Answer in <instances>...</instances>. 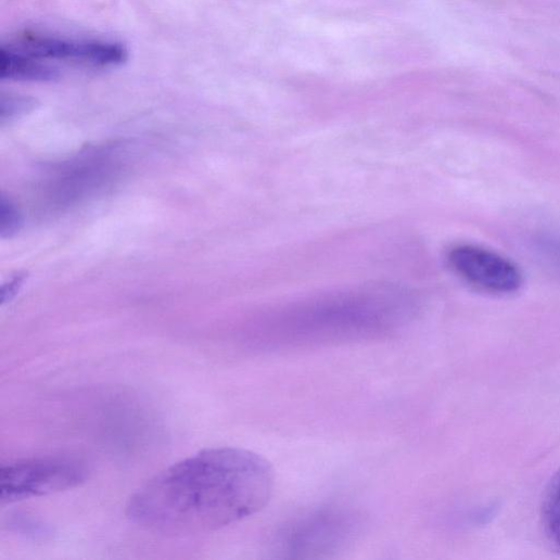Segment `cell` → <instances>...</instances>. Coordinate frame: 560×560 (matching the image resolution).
<instances>
[{
	"instance_id": "cell-1",
	"label": "cell",
	"mask_w": 560,
	"mask_h": 560,
	"mask_svg": "<svg viewBox=\"0 0 560 560\" xmlns=\"http://www.w3.org/2000/svg\"><path fill=\"white\" fill-rule=\"evenodd\" d=\"M275 485L270 464L252 451L212 448L166 469L129 499L127 517L173 536L215 532L264 509Z\"/></svg>"
},
{
	"instance_id": "cell-2",
	"label": "cell",
	"mask_w": 560,
	"mask_h": 560,
	"mask_svg": "<svg viewBox=\"0 0 560 560\" xmlns=\"http://www.w3.org/2000/svg\"><path fill=\"white\" fill-rule=\"evenodd\" d=\"M408 298L392 288H364L326 294L271 316L276 331L290 334H342L374 331L405 313Z\"/></svg>"
},
{
	"instance_id": "cell-3",
	"label": "cell",
	"mask_w": 560,
	"mask_h": 560,
	"mask_svg": "<svg viewBox=\"0 0 560 560\" xmlns=\"http://www.w3.org/2000/svg\"><path fill=\"white\" fill-rule=\"evenodd\" d=\"M89 476L82 460L68 456H46L4 466L0 471V500L13 504L78 487Z\"/></svg>"
},
{
	"instance_id": "cell-4",
	"label": "cell",
	"mask_w": 560,
	"mask_h": 560,
	"mask_svg": "<svg viewBox=\"0 0 560 560\" xmlns=\"http://www.w3.org/2000/svg\"><path fill=\"white\" fill-rule=\"evenodd\" d=\"M448 263L463 282L488 294H513L523 284L522 273L516 264L478 245L453 247L448 253Z\"/></svg>"
},
{
	"instance_id": "cell-5",
	"label": "cell",
	"mask_w": 560,
	"mask_h": 560,
	"mask_svg": "<svg viewBox=\"0 0 560 560\" xmlns=\"http://www.w3.org/2000/svg\"><path fill=\"white\" fill-rule=\"evenodd\" d=\"M7 47L41 61H63L94 67L119 66L128 59V51L123 44L99 40H68L28 34Z\"/></svg>"
},
{
	"instance_id": "cell-6",
	"label": "cell",
	"mask_w": 560,
	"mask_h": 560,
	"mask_svg": "<svg viewBox=\"0 0 560 560\" xmlns=\"http://www.w3.org/2000/svg\"><path fill=\"white\" fill-rule=\"evenodd\" d=\"M0 78L14 81L49 82L60 78V72L44 61L3 44L0 48Z\"/></svg>"
},
{
	"instance_id": "cell-7",
	"label": "cell",
	"mask_w": 560,
	"mask_h": 560,
	"mask_svg": "<svg viewBox=\"0 0 560 560\" xmlns=\"http://www.w3.org/2000/svg\"><path fill=\"white\" fill-rule=\"evenodd\" d=\"M542 517L548 539L560 550V469L545 493Z\"/></svg>"
},
{
	"instance_id": "cell-8",
	"label": "cell",
	"mask_w": 560,
	"mask_h": 560,
	"mask_svg": "<svg viewBox=\"0 0 560 560\" xmlns=\"http://www.w3.org/2000/svg\"><path fill=\"white\" fill-rule=\"evenodd\" d=\"M36 101L18 94H2L0 98V118L4 122L33 110Z\"/></svg>"
},
{
	"instance_id": "cell-9",
	"label": "cell",
	"mask_w": 560,
	"mask_h": 560,
	"mask_svg": "<svg viewBox=\"0 0 560 560\" xmlns=\"http://www.w3.org/2000/svg\"><path fill=\"white\" fill-rule=\"evenodd\" d=\"M2 219H0V230H2L3 236H12L20 231L22 226V218L18 211L11 203H7L4 200L2 201Z\"/></svg>"
}]
</instances>
